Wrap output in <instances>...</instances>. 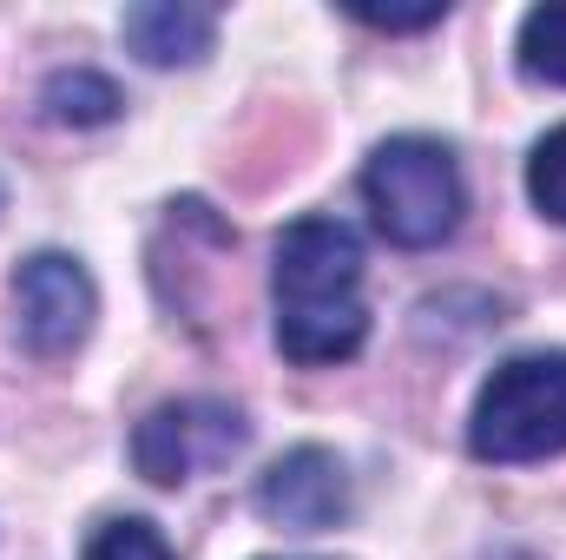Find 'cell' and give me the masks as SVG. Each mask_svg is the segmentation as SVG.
Returning a JSON list of instances; mask_svg holds the SVG:
<instances>
[{
  "label": "cell",
  "instance_id": "obj_1",
  "mask_svg": "<svg viewBox=\"0 0 566 560\" xmlns=\"http://www.w3.org/2000/svg\"><path fill=\"white\" fill-rule=\"evenodd\" d=\"M271 297H277V350L303 370L349 363L369 343L363 303V238L343 218H296L271 251Z\"/></svg>",
  "mask_w": 566,
  "mask_h": 560
},
{
  "label": "cell",
  "instance_id": "obj_2",
  "mask_svg": "<svg viewBox=\"0 0 566 560\" xmlns=\"http://www.w3.org/2000/svg\"><path fill=\"white\" fill-rule=\"evenodd\" d=\"M363 205L376 218V231L396 251H434L461 231L468 211V185H461V158L448 139L428 133H396L363 158Z\"/></svg>",
  "mask_w": 566,
  "mask_h": 560
},
{
  "label": "cell",
  "instance_id": "obj_3",
  "mask_svg": "<svg viewBox=\"0 0 566 560\" xmlns=\"http://www.w3.org/2000/svg\"><path fill=\"white\" fill-rule=\"evenodd\" d=\"M468 455L494 468L566 455V350H521L481 383L468 416Z\"/></svg>",
  "mask_w": 566,
  "mask_h": 560
},
{
  "label": "cell",
  "instance_id": "obj_4",
  "mask_svg": "<svg viewBox=\"0 0 566 560\" xmlns=\"http://www.w3.org/2000/svg\"><path fill=\"white\" fill-rule=\"evenodd\" d=\"M251 442V422L224 396H171L133 428V468L151 488L198 481L211 468H231Z\"/></svg>",
  "mask_w": 566,
  "mask_h": 560
},
{
  "label": "cell",
  "instance_id": "obj_5",
  "mask_svg": "<svg viewBox=\"0 0 566 560\" xmlns=\"http://www.w3.org/2000/svg\"><path fill=\"white\" fill-rule=\"evenodd\" d=\"M13 303H20V336L33 356H73L93 336L99 283L73 251H33L13 271Z\"/></svg>",
  "mask_w": 566,
  "mask_h": 560
},
{
  "label": "cell",
  "instance_id": "obj_6",
  "mask_svg": "<svg viewBox=\"0 0 566 560\" xmlns=\"http://www.w3.org/2000/svg\"><path fill=\"white\" fill-rule=\"evenodd\" d=\"M356 495H349V468L336 448L323 442H303L277 455L264 475H258V515L271 528H290V535H323L336 521H349Z\"/></svg>",
  "mask_w": 566,
  "mask_h": 560
},
{
  "label": "cell",
  "instance_id": "obj_7",
  "mask_svg": "<svg viewBox=\"0 0 566 560\" xmlns=\"http://www.w3.org/2000/svg\"><path fill=\"white\" fill-rule=\"evenodd\" d=\"M119 33L145 66H198L218 40V13L191 7V0H139V7H126Z\"/></svg>",
  "mask_w": 566,
  "mask_h": 560
},
{
  "label": "cell",
  "instance_id": "obj_8",
  "mask_svg": "<svg viewBox=\"0 0 566 560\" xmlns=\"http://www.w3.org/2000/svg\"><path fill=\"white\" fill-rule=\"evenodd\" d=\"M40 113H46L53 126L93 133V126H113V120L126 113V93H119L106 73H93V66H60V73H46V86H40Z\"/></svg>",
  "mask_w": 566,
  "mask_h": 560
},
{
  "label": "cell",
  "instance_id": "obj_9",
  "mask_svg": "<svg viewBox=\"0 0 566 560\" xmlns=\"http://www.w3.org/2000/svg\"><path fill=\"white\" fill-rule=\"evenodd\" d=\"M514 53H521V73H527V80H541V86H566V0L534 7V13L521 20Z\"/></svg>",
  "mask_w": 566,
  "mask_h": 560
},
{
  "label": "cell",
  "instance_id": "obj_10",
  "mask_svg": "<svg viewBox=\"0 0 566 560\" xmlns=\"http://www.w3.org/2000/svg\"><path fill=\"white\" fill-rule=\"evenodd\" d=\"M527 198L541 218L566 225V126H554L547 139H534L527 152Z\"/></svg>",
  "mask_w": 566,
  "mask_h": 560
},
{
  "label": "cell",
  "instance_id": "obj_11",
  "mask_svg": "<svg viewBox=\"0 0 566 560\" xmlns=\"http://www.w3.org/2000/svg\"><path fill=\"white\" fill-rule=\"evenodd\" d=\"M80 560H178V554L165 548V535H158L151 521L119 515V521H106V528L86 541V554H80Z\"/></svg>",
  "mask_w": 566,
  "mask_h": 560
},
{
  "label": "cell",
  "instance_id": "obj_12",
  "mask_svg": "<svg viewBox=\"0 0 566 560\" xmlns=\"http://www.w3.org/2000/svg\"><path fill=\"white\" fill-rule=\"evenodd\" d=\"M349 13H356L363 27H382V33H416V27L448 20V0H422V7H376V0H349Z\"/></svg>",
  "mask_w": 566,
  "mask_h": 560
}]
</instances>
